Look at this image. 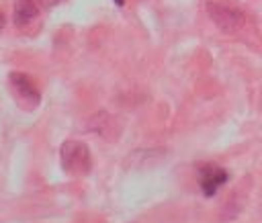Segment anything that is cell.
<instances>
[{
  "label": "cell",
  "mask_w": 262,
  "mask_h": 223,
  "mask_svg": "<svg viewBox=\"0 0 262 223\" xmlns=\"http://www.w3.org/2000/svg\"><path fill=\"white\" fill-rule=\"evenodd\" d=\"M205 8H207L209 18H211V20L215 23V27H217L219 31H223V33H235V31H239V29L244 27V23H246L244 12H242L237 6L229 4V2L211 0V2H207Z\"/></svg>",
  "instance_id": "obj_2"
},
{
  "label": "cell",
  "mask_w": 262,
  "mask_h": 223,
  "mask_svg": "<svg viewBox=\"0 0 262 223\" xmlns=\"http://www.w3.org/2000/svg\"><path fill=\"white\" fill-rule=\"evenodd\" d=\"M59 158H61L63 170L72 176H84L90 172V166H92L90 149L82 141H76V139L63 141V145L59 149Z\"/></svg>",
  "instance_id": "obj_1"
},
{
  "label": "cell",
  "mask_w": 262,
  "mask_h": 223,
  "mask_svg": "<svg viewBox=\"0 0 262 223\" xmlns=\"http://www.w3.org/2000/svg\"><path fill=\"white\" fill-rule=\"evenodd\" d=\"M39 20V6L35 0H16L14 2V25L20 31H29Z\"/></svg>",
  "instance_id": "obj_5"
},
{
  "label": "cell",
  "mask_w": 262,
  "mask_h": 223,
  "mask_svg": "<svg viewBox=\"0 0 262 223\" xmlns=\"http://www.w3.org/2000/svg\"><path fill=\"white\" fill-rule=\"evenodd\" d=\"M227 182V172L215 164H203L199 168V184L205 196H213Z\"/></svg>",
  "instance_id": "obj_4"
},
{
  "label": "cell",
  "mask_w": 262,
  "mask_h": 223,
  "mask_svg": "<svg viewBox=\"0 0 262 223\" xmlns=\"http://www.w3.org/2000/svg\"><path fill=\"white\" fill-rule=\"evenodd\" d=\"M2 27H4V14L0 12V29H2Z\"/></svg>",
  "instance_id": "obj_7"
},
{
  "label": "cell",
  "mask_w": 262,
  "mask_h": 223,
  "mask_svg": "<svg viewBox=\"0 0 262 223\" xmlns=\"http://www.w3.org/2000/svg\"><path fill=\"white\" fill-rule=\"evenodd\" d=\"M115 4H117V6H123V4H125V0H115Z\"/></svg>",
  "instance_id": "obj_8"
},
{
  "label": "cell",
  "mask_w": 262,
  "mask_h": 223,
  "mask_svg": "<svg viewBox=\"0 0 262 223\" xmlns=\"http://www.w3.org/2000/svg\"><path fill=\"white\" fill-rule=\"evenodd\" d=\"M61 0H39V4L41 6H45V8H53V6H57Z\"/></svg>",
  "instance_id": "obj_6"
},
{
  "label": "cell",
  "mask_w": 262,
  "mask_h": 223,
  "mask_svg": "<svg viewBox=\"0 0 262 223\" xmlns=\"http://www.w3.org/2000/svg\"><path fill=\"white\" fill-rule=\"evenodd\" d=\"M8 82H10V88L14 92V98L16 102L23 106V108H35L39 102H41V94L37 90V86L33 84V80L23 74V72H12L8 76Z\"/></svg>",
  "instance_id": "obj_3"
}]
</instances>
